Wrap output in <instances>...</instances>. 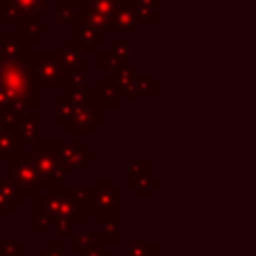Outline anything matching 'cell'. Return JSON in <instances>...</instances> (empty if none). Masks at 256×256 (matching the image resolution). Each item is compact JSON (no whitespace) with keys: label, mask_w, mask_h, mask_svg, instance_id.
Returning a JSON list of instances; mask_svg holds the SVG:
<instances>
[{"label":"cell","mask_w":256,"mask_h":256,"mask_svg":"<svg viewBox=\"0 0 256 256\" xmlns=\"http://www.w3.org/2000/svg\"><path fill=\"white\" fill-rule=\"evenodd\" d=\"M112 24H120V26H116V30H130V32H136V18H134V14L128 10V8H118L114 14H112V18H110V22H108V30H110V26Z\"/></svg>","instance_id":"3957f363"},{"label":"cell","mask_w":256,"mask_h":256,"mask_svg":"<svg viewBox=\"0 0 256 256\" xmlns=\"http://www.w3.org/2000/svg\"><path fill=\"white\" fill-rule=\"evenodd\" d=\"M74 22H76V38L78 42H84V48H90L92 42H98L100 32L96 30V26H92L84 16L74 18Z\"/></svg>","instance_id":"6da1fadb"},{"label":"cell","mask_w":256,"mask_h":256,"mask_svg":"<svg viewBox=\"0 0 256 256\" xmlns=\"http://www.w3.org/2000/svg\"><path fill=\"white\" fill-rule=\"evenodd\" d=\"M0 2H2V20H4V22H10V20L18 18L20 10H18V6L14 4V0H0Z\"/></svg>","instance_id":"8992f818"},{"label":"cell","mask_w":256,"mask_h":256,"mask_svg":"<svg viewBox=\"0 0 256 256\" xmlns=\"http://www.w3.org/2000/svg\"><path fill=\"white\" fill-rule=\"evenodd\" d=\"M86 8H92L94 12L102 14L104 18H112V14L120 8V0H84Z\"/></svg>","instance_id":"277c9868"},{"label":"cell","mask_w":256,"mask_h":256,"mask_svg":"<svg viewBox=\"0 0 256 256\" xmlns=\"http://www.w3.org/2000/svg\"><path fill=\"white\" fill-rule=\"evenodd\" d=\"M70 18H72V6H60V12H58L56 20L62 22V20H70Z\"/></svg>","instance_id":"52a82bcc"},{"label":"cell","mask_w":256,"mask_h":256,"mask_svg":"<svg viewBox=\"0 0 256 256\" xmlns=\"http://www.w3.org/2000/svg\"><path fill=\"white\" fill-rule=\"evenodd\" d=\"M120 4L130 6V12L136 20H154V0H120Z\"/></svg>","instance_id":"7a4b0ae2"},{"label":"cell","mask_w":256,"mask_h":256,"mask_svg":"<svg viewBox=\"0 0 256 256\" xmlns=\"http://www.w3.org/2000/svg\"><path fill=\"white\" fill-rule=\"evenodd\" d=\"M56 4H58V8L60 6H72V0H56Z\"/></svg>","instance_id":"ba28073f"},{"label":"cell","mask_w":256,"mask_h":256,"mask_svg":"<svg viewBox=\"0 0 256 256\" xmlns=\"http://www.w3.org/2000/svg\"><path fill=\"white\" fill-rule=\"evenodd\" d=\"M14 4L18 6V10L22 14H44V4L42 0H14Z\"/></svg>","instance_id":"5b68a950"}]
</instances>
